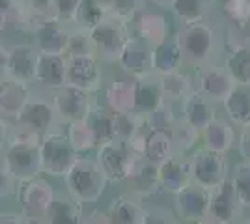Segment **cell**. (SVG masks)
Masks as SVG:
<instances>
[{
	"label": "cell",
	"mask_w": 250,
	"mask_h": 224,
	"mask_svg": "<svg viewBox=\"0 0 250 224\" xmlns=\"http://www.w3.org/2000/svg\"><path fill=\"white\" fill-rule=\"evenodd\" d=\"M120 62L127 71L135 75H142L147 69V54L136 47L127 45L120 53Z\"/></svg>",
	"instance_id": "e575fe53"
},
{
	"label": "cell",
	"mask_w": 250,
	"mask_h": 224,
	"mask_svg": "<svg viewBox=\"0 0 250 224\" xmlns=\"http://www.w3.org/2000/svg\"><path fill=\"white\" fill-rule=\"evenodd\" d=\"M228 71L237 84H250V49L243 47L229 56Z\"/></svg>",
	"instance_id": "f546056e"
},
{
	"label": "cell",
	"mask_w": 250,
	"mask_h": 224,
	"mask_svg": "<svg viewBox=\"0 0 250 224\" xmlns=\"http://www.w3.org/2000/svg\"><path fill=\"white\" fill-rule=\"evenodd\" d=\"M146 127V120L140 116L138 112H120L114 114V131H116V140L127 142L135 135H138L142 129Z\"/></svg>",
	"instance_id": "484cf974"
},
{
	"label": "cell",
	"mask_w": 250,
	"mask_h": 224,
	"mask_svg": "<svg viewBox=\"0 0 250 224\" xmlns=\"http://www.w3.org/2000/svg\"><path fill=\"white\" fill-rule=\"evenodd\" d=\"M8 60H10V54L0 47V71H2L4 67H8Z\"/></svg>",
	"instance_id": "7bdbcfd3"
},
{
	"label": "cell",
	"mask_w": 250,
	"mask_h": 224,
	"mask_svg": "<svg viewBox=\"0 0 250 224\" xmlns=\"http://www.w3.org/2000/svg\"><path fill=\"white\" fill-rule=\"evenodd\" d=\"M8 142H10V129H8V123L0 116V153L8 146Z\"/></svg>",
	"instance_id": "ab89813d"
},
{
	"label": "cell",
	"mask_w": 250,
	"mask_h": 224,
	"mask_svg": "<svg viewBox=\"0 0 250 224\" xmlns=\"http://www.w3.org/2000/svg\"><path fill=\"white\" fill-rule=\"evenodd\" d=\"M220 105L237 129L250 125V84H235Z\"/></svg>",
	"instance_id": "5bb4252c"
},
{
	"label": "cell",
	"mask_w": 250,
	"mask_h": 224,
	"mask_svg": "<svg viewBox=\"0 0 250 224\" xmlns=\"http://www.w3.org/2000/svg\"><path fill=\"white\" fill-rule=\"evenodd\" d=\"M155 182L159 189H163L165 192H170V194H176L183 187H187L188 183L192 182L190 180L188 159L179 157V155H172L170 159L157 164Z\"/></svg>",
	"instance_id": "8fae6325"
},
{
	"label": "cell",
	"mask_w": 250,
	"mask_h": 224,
	"mask_svg": "<svg viewBox=\"0 0 250 224\" xmlns=\"http://www.w3.org/2000/svg\"><path fill=\"white\" fill-rule=\"evenodd\" d=\"M190 180L206 189L219 187L224 180L229 178V163L224 153H217L206 148L194 149L188 157Z\"/></svg>",
	"instance_id": "5b68a950"
},
{
	"label": "cell",
	"mask_w": 250,
	"mask_h": 224,
	"mask_svg": "<svg viewBox=\"0 0 250 224\" xmlns=\"http://www.w3.org/2000/svg\"><path fill=\"white\" fill-rule=\"evenodd\" d=\"M229 178L233 182L243 211L250 209V163H245V161L237 163L229 172Z\"/></svg>",
	"instance_id": "f1b7e54d"
},
{
	"label": "cell",
	"mask_w": 250,
	"mask_h": 224,
	"mask_svg": "<svg viewBox=\"0 0 250 224\" xmlns=\"http://www.w3.org/2000/svg\"><path fill=\"white\" fill-rule=\"evenodd\" d=\"M22 217H24L22 224H49L45 217H26V215H22Z\"/></svg>",
	"instance_id": "b9f144b4"
},
{
	"label": "cell",
	"mask_w": 250,
	"mask_h": 224,
	"mask_svg": "<svg viewBox=\"0 0 250 224\" xmlns=\"http://www.w3.org/2000/svg\"><path fill=\"white\" fill-rule=\"evenodd\" d=\"M65 82L81 90H94L97 82H99V69L97 64L92 58V54H79V56H71L67 60V67H65Z\"/></svg>",
	"instance_id": "4fadbf2b"
},
{
	"label": "cell",
	"mask_w": 250,
	"mask_h": 224,
	"mask_svg": "<svg viewBox=\"0 0 250 224\" xmlns=\"http://www.w3.org/2000/svg\"><path fill=\"white\" fill-rule=\"evenodd\" d=\"M142 224H181L176 211L161 207V205H151L146 207Z\"/></svg>",
	"instance_id": "d590c367"
},
{
	"label": "cell",
	"mask_w": 250,
	"mask_h": 224,
	"mask_svg": "<svg viewBox=\"0 0 250 224\" xmlns=\"http://www.w3.org/2000/svg\"><path fill=\"white\" fill-rule=\"evenodd\" d=\"M211 196H209V217L217 219L224 224H233L239 215L243 213V207L237 198V192L233 187L231 178L224 180L219 187L211 189Z\"/></svg>",
	"instance_id": "9c48e42d"
},
{
	"label": "cell",
	"mask_w": 250,
	"mask_h": 224,
	"mask_svg": "<svg viewBox=\"0 0 250 224\" xmlns=\"http://www.w3.org/2000/svg\"><path fill=\"white\" fill-rule=\"evenodd\" d=\"M183 224H198V223H183Z\"/></svg>",
	"instance_id": "bcb514c9"
},
{
	"label": "cell",
	"mask_w": 250,
	"mask_h": 224,
	"mask_svg": "<svg viewBox=\"0 0 250 224\" xmlns=\"http://www.w3.org/2000/svg\"><path fill=\"white\" fill-rule=\"evenodd\" d=\"M36 62H38V58L32 56L30 49H24V47L15 49L8 60V69L11 73V79H17L22 82L30 81L36 75Z\"/></svg>",
	"instance_id": "d4e9b609"
},
{
	"label": "cell",
	"mask_w": 250,
	"mask_h": 224,
	"mask_svg": "<svg viewBox=\"0 0 250 224\" xmlns=\"http://www.w3.org/2000/svg\"><path fill=\"white\" fill-rule=\"evenodd\" d=\"M177 58H179L177 49L170 47V45H159L153 56H151V65L155 67V71L163 75L174 73L177 65Z\"/></svg>",
	"instance_id": "836d02e7"
},
{
	"label": "cell",
	"mask_w": 250,
	"mask_h": 224,
	"mask_svg": "<svg viewBox=\"0 0 250 224\" xmlns=\"http://www.w3.org/2000/svg\"><path fill=\"white\" fill-rule=\"evenodd\" d=\"M146 127L147 131H165V133H172L174 125L177 123L176 112L168 101H163L155 110H151L146 118Z\"/></svg>",
	"instance_id": "83f0119b"
},
{
	"label": "cell",
	"mask_w": 250,
	"mask_h": 224,
	"mask_svg": "<svg viewBox=\"0 0 250 224\" xmlns=\"http://www.w3.org/2000/svg\"><path fill=\"white\" fill-rule=\"evenodd\" d=\"M165 101L161 84L151 86V84H138L136 86V103H135V112L140 116L146 118L151 110H155L161 103Z\"/></svg>",
	"instance_id": "4316f807"
},
{
	"label": "cell",
	"mask_w": 250,
	"mask_h": 224,
	"mask_svg": "<svg viewBox=\"0 0 250 224\" xmlns=\"http://www.w3.org/2000/svg\"><path fill=\"white\" fill-rule=\"evenodd\" d=\"M40 157H42V172L51 178H63L71 170L79 153L73 149L71 142L65 135L49 133L40 142Z\"/></svg>",
	"instance_id": "277c9868"
},
{
	"label": "cell",
	"mask_w": 250,
	"mask_h": 224,
	"mask_svg": "<svg viewBox=\"0 0 250 224\" xmlns=\"http://www.w3.org/2000/svg\"><path fill=\"white\" fill-rule=\"evenodd\" d=\"M22 213H0V224H22Z\"/></svg>",
	"instance_id": "60d3db41"
},
{
	"label": "cell",
	"mask_w": 250,
	"mask_h": 224,
	"mask_svg": "<svg viewBox=\"0 0 250 224\" xmlns=\"http://www.w3.org/2000/svg\"><path fill=\"white\" fill-rule=\"evenodd\" d=\"M88 123L94 131L95 140H97V146L108 142V140L116 139V131H114V112L108 107H92L90 114H88Z\"/></svg>",
	"instance_id": "cb8c5ba5"
},
{
	"label": "cell",
	"mask_w": 250,
	"mask_h": 224,
	"mask_svg": "<svg viewBox=\"0 0 250 224\" xmlns=\"http://www.w3.org/2000/svg\"><path fill=\"white\" fill-rule=\"evenodd\" d=\"M198 224H224V223H220V221H217V219H213V217H206V219H204V221H200Z\"/></svg>",
	"instance_id": "f6af8a7d"
},
{
	"label": "cell",
	"mask_w": 250,
	"mask_h": 224,
	"mask_svg": "<svg viewBox=\"0 0 250 224\" xmlns=\"http://www.w3.org/2000/svg\"><path fill=\"white\" fill-rule=\"evenodd\" d=\"M52 107L56 110V116H60L63 122H75L88 118L92 110V101L86 90L75 88V86H60L54 94Z\"/></svg>",
	"instance_id": "ba28073f"
},
{
	"label": "cell",
	"mask_w": 250,
	"mask_h": 224,
	"mask_svg": "<svg viewBox=\"0 0 250 224\" xmlns=\"http://www.w3.org/2000/svg\"><path fill=\"white\" fill-rule=\"evenodd\" d=\"M83 207L81 202L67 194H56L51 202L45 219L49 224H81L83 223Z\"/></svg>",
	"instance_id": "e0dca14e"
},
{
	"label": "cell",
	"mask_w": 250,
	"mask_h": 224,
	"mask_svg": "<svg viewBox=\"0 0 250 224\" xmlns=\"http://www.w3.org/2000/svg\"><path fill=\"white\" fill-rule=\"evenodd\" d=\"M28 101H30V94L22 81L10 79L0 82V114L2 116L15 118Z\"/></svg>",
	"instance_id": "ac0fdd59"
},
{
	"label": "cell",
	"mask_w": 250,
	"mask_h": 224,
	"mask_svg": "<svg viewBox=\"0 0 250 224\" xmlns=\"http://www.w3.org/2000/svg\"><path fill=\"white\" fill-rule=\"evenodd\" d=\"M81 224H112L110 223V217H108V211H99V209H94L88 215L83 217V223Z\"/></svg>",
	"instance_id": "f35d334b"
},
{
	"label": "cell",
	"mask_w": 250,
	"mask_h": 224,
	"mask_svg": "<svg viewBox=\"0 0 250 224\" xmlns=\"http://www.w3.org/2000/svg\"><path fill=\"white\" fill-rule=\"evenodd\" d=\"M233 224H250V215H239V219L235 221Z\"/></svg>",
	"instance_id": "ee69618b"
},
{
	"label": "cell",
	"mask_w": 250,
	"mask_h": 224,
	"mask_svg": "<svg viewBox=\"0 0 250 224\" xmlns=\"http://www.w3.org/2000/svg\"><path fill=\"white\" fill-rule=\"evenodd\" d=\"M200 142H202V148L228 155L229 151L235 148V142H237L235 125L228 118L217 116L200 133Z\"/></svg>",
	"instance_id": "7c38bea8"
},
{
	"label": "cell",
	"mask_w": 250,
	"mask_h": 224,
	"mask_svg": "<svg viewBox=\"0 0 250 224\" xmlns=\"http://www.w3.org/2000/svg\"><path fill=\"white\" fill-rule=\"evenodd\" d=\"M176 155V142L172 139V133L165 131H147L146 133V148H144V159L153 168L163 161Z\"/></svg>",
	"instance_id": "ffe728a7"
},
{
	"label": "cell",
	"mask_w": 250,
	"mask_h": 224,
	"mask_svg": "<svg viewBox=\"0 0 250 224\" xmlns=\"http://www.w3.org/2000/svg\"><path fill=\"white\" fill-rule=\"evenodd\" d=\"M172 139L176 142V149L188 153L190 149H196V144L200 142V131L188 125L185 120H177V123L172 129Z\"/></svg>",
	"instance_id": "4dcf8cb0"
},
{
	"label": "cell",
	"mask_w": 250,
	"mask_h": 224,
	"mask_svg": "<svg viewBox=\"0 0 250 224\" xmlns=\"http://www.w3.org/2000/svg\"><path fill=\"white\" fill-rule=\"evenodd\" d=\"M185 51L194 58H206L211 51V32L208 28H194L185 38Z\"/></svg>",
	"instance_id": "1f68e13d"
},
{
	"label": "cell",
	"mask_w": 250,
	"mask_h": 224,
	"mask_svg": "<svg viewBox=\"0 0 250 224\" xmlns=\"http://www.w3.org/2000/svg\"><path fill=\"white\" fill-rule=\"evenodd\" d=\"M235 148H237V153H239L241 161L250 163V125L239 129V133H237V142H235Z\"/></svg>",
	"instance_id": "74e56055"
},
{
	"label": "cell",
	"mask_w": 250,
	"mask_h": 224,
	"mask_svg": "<svg viewBox=\"0 0 250 224\" xmlns=\"http://www.w3.org/2000/svg\"><path fill=\"white\" fill-rule=\"evenodd\" d=\"M161 90H163V96L168 101H177V99H185L188 96V84L187 79L183 75L174 73L165 75L163 82H161Z\"/></svg>",
	"instance_id": "d6a6232c"
},
{
	"label": "cell",
	"mask_w": 250,
	"mask_h": 224,
	"mask_svg": "<svg viewBox=\"0 0 250 224\" xmlns=\"http://www.w3.org/2000/svg\"><path fill=\"white\" fill-rule=\"evenodd\" d=\"M144 211L146 205H142L133 196H120L110 205L108 217L112 224H142Z\"/></svg>",
	"instance_id": "44dd1931"
},
{
	"label": "cell",
	"mask_w": 250,
	"mask_h": 224,
	"mask_svg": "<svg viewBox=\"0 0 250 224\" xmlns=\"http://www.w3.org/2000/svg\"><path fill=\"white\" fill-rule=\"evenodd\" d=\"M136 103V84L131 82H114L106 90V107L114 114L133 112Z\"/></svg>",
	"instance_id": "7402d4cb"
},
{
	"label": "cell",
	"mask_w": 250,
	"mask_h": 224,
	"mask_svg": "<svg viewBox=\"0 0 250 224\" xmlns=\"http://www.w3.org/2000/svg\"><path fill=\"white\" fill-rule=\"evenodd\" d=\"M237 84L233 81V77L229 75L228 69H220V67H211L202 73L200 79V94L211 99L213 103H222L228 94L233 90V86Z\"/></svg>",
	"instance_id": "9a60e30c"
},
{
	"label": "cell",
	"mask_w": 250,
	"mask_h": 224,
	"mask_svg": "<svg viewBox=\"0 0 250 224\" xmlns=\"http://www.w3.org/2000/svg\"><path fill=\"white\" fill-rule=\"evenodd\" d=\"M40 142H42L40 137L19 129L17 137H13L2 151L8 170L17 183L30 182L42 174Z\"/></svg>",
	"instance_id": "6da1fadb"
},
{
	"label": "cell",
	"mask_w": 250,
	"mask_h": 224,
	"mask_svg": "<svg viewBox=\"0 0 250 224\" xmlns=\"http://www.w3.org/2000/svg\"><path fill=\"white\" fill-rule=\"evenodd\" d=\"M54 120H56V110L47 101H28L15 116V122L21 131L32 133L40 139L51 133Z\"/></svg>",
	"instance_id": "30bf717a"
},
{
	"label": "cell",
	"mask_w": 250,
	"mask_h": 224,
	"mask_svg": "<svg viewBox=\"0 0 250 224\" xmlns=\"http://www.w3.org/2000/svg\"><path fill=\"white\" fill-rule=\"evenodd\" d=\"M65 67L67 62L62 58V54L42 53L36 62V79L45 86L60 88L65 82Z\"/></svg>",
	"instance_id": "d6986e66"
},
{
	"label": "cell",
	"mask_w": 250,
	"mask_h": 224,
	"mask_svg": "<svg viewBox=\"0 0 250 224\" xmlns=\"http://www.w3.org/2000/svg\"><path fill=\"white\" fill-rule=\"evenodd\" d=\"M215 118H217L215 103L211 99H208L204 94H192V96L185 97L181 120H185L188 125H192L202 133Z\"/></svg>",
	"instance_id": "2e32d148"
},
{
	"label": "cell",
	"mask_w": 250,
	"mask_h": 224,
	"mask_svg": "<svg viewBox=\"0 0 250 224\" xmlns=\"http://www.w3.org/2000/svg\"><path fill=\"white\" fill-rule=\"evenodd\" d=\"M54 196H56L54 187L49 180H45L42 176L21 183V189H19L21 213L26 217H45Z\"/></svg>",
	"instance_id": "52a82bcc"
},
{
	"label": "cell",
	"mask_w": 250,
	"mask_h": 224,
	"mask_svg": "<svg viewBox=\"0 0 250 224\" xmlns=\"http://www.w3.org/2000/svg\"><path fill=\"white\" fill-rule=\"evenodd\" d=\"M65 137L71 142L73 149L79 153V155H84L92 149H97V140H95V135L88 120H75V122H69L67 123V131H65Z\"/></svg>",
	"instance_id": "603a6c76"
},
{
	"label": "cell",
	"mask_w": 250,
	"mask_h": 224,
	"mask_svg": "<svg viewBox=\"0 0 250 224\" xmlns=\"http://www.w3.org/2000/svg\"><path fill=\"white\" fill-rule=\"evenodd\" d=\"M15 185H17V182L10 174L8 164H6V161H4L2 153H0V198L11 194V192L15 191Z\"/></svg>",
	"instance_id": "8d00e7d4"
},
{
	"label": "cell",
	"mask_w": 250,
	"mask_h": 224,
	"mask_svg": "<svg viewBox=\"0 0 250 224\" xmlns=\"http://www.w3.org/2000/svg\"><path fill=\"white\" fill-rule=\"evenodd\" d=\"M209 189L190 182L174 194V211L183 223H200L209 215Z\"/></svg>",
	"instance_id": "8992f818"
},
{
	"label": "cell",
	"mask_w": 250,
	"mask_h": 224,
	"mask_svg": "<svg viewBox=\"0 0 250 224\" xmlns=\"http://www.w3.org/2000/svg\"><path fill=\"white\" fill-rule=\"evenodd\" d=\"M63 182H65L67 192L73 198H77L81 204H88L97 202L103 196L108 185V178L104 176L97 161L79 155L71 170L63 176Z\"/></svg>",
	"instance_id": "7a4b0ae2"
},
{
	"label": "cell",
	"mask_w": 250,
	"mask_h": 224,
	"mask_svg": "<svg viewBox=\"0 0 250 224\" xmlns=\"http://www.w3.org/2000/svg\"><path fill=\"white\" fill-rule=\"evenodd\" d=\"M95 161L108 178V182H124L133 178L146 159L135 155L122 140H108L97 146Z\"/></svg>",
	"instance_id": "3957f363"
}]
</instances>
